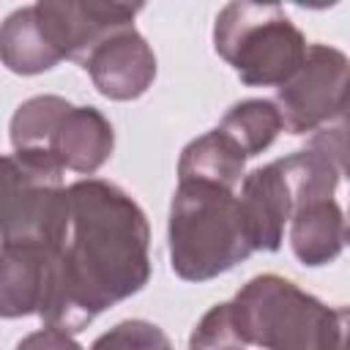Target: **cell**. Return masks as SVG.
<instances>
[{
    "label": "cell",
    "instance_id": "6da1fadb",
    "mask_svg": "<svg viewBox=\"0 0 350 350\" xmlns=\"http://www.w3.org/2000/svg\"><path fill=\"white\" fill-rule=\"evenodd\" d=\"M150 279V227L120 186L85 178L63 189L49 238V282L38 317L79 334Z\"/></svg>",
    "mask_w": 350,
    "mask_h": 350
},
{
    "label": "cell",
    "instance_id": "7a4b0ae2",
    "mask_svg": "<svg viewBox=\"0 0 350 350\" xmlns=\"http://www.w3.org/2000/svg\"><path fill=\"white\" fill-rule=\"evenodd\" d=\"M14 159L25 167L60 178L98 172L115 148L112 123L96 107H77L60 96H33L11 118Z\"/></svg>",
    "mask_w": 350,
    "mask_h": 350
},
{
    "label": "cell",
    "instance_id": "3957f363",
    "mask_svg": "<svg viewBox=\"0 0 350 350\" xmlns=\"http://www.w3.org/2000/svg\"><path fill=\"white\" fill-rule=\"evenodd\" d=\"M241 342L262 350H345L347 309L325 306L295 282L260 273L230 301Z\"/></svg>",
    "mask_w": 350,
    "mask_h": 350
},
{
    "label": "cell",
    "instance_id": "277c9868",
    "mask_svg": "<svg viewBox=\"0 0 350 350\" xmlns=\"http://www.w3.org/2000/svg\"><path fill=\"white\" fill-rule=\"evenodd\" d=\"M170 265L183 282H208L243 262L254 249L232 189L178 180L170 205Z\"/></svg>",
    "mask_w": 350,
    "mask_h": 350
},
{
    "label": "cell",
    "instance_id": "5b68a950",
    "mask_svg": "<svg viewBox=\"0 0 350 350\" xmlns=\"http://www.w3.org/2000/svg\"><path fill=\"white\" fill-rule=\"evenodd\" d=\"M213 49L246 85L287 82L306 55V38L273 3H227L213 25Z\"/></svg>",
    "mask_w": 350,
    "mask_h": 350
},
{
    "label": "cell",
    "instance_id": "8992f818",
    "mask_svg": "<svg viewBox=\"0 0 350 350\" xmlns=\"http://www.w3.org/2000/svg\"><path fill=\"white\" fill-rule=\"evenodd\" d=\"M282 131L314 134L347 109V55L328 44H306L295 74L276 88Z\"/></svg>",
    "mask_w": 350,
    "mask_h": 350
},
{
    "label": "cell",
    "instance_id": "52a82bcc",
    "mask_svg": "<svg viewBox=\"0 0 350 350\" xmlns=\"http://www.w3.org/2000/svg\"><path fill=\"white\" fill-rule=\"evenodd\" d=\"M63 180L0 153V241L49 243L60 208Z\"/></svg>",
    "mask_w": 350,
    "mask_h": 350
},
{
    "label": "cell",
    "instance_id": "ba28073f",
    "mask_svg": "<svg viewBox=\"0 0 350 350\" xmlns=\"http://www.w3.org/2000/svg\"><path fill=\"white\" fill-rule=\"evenodd\" d=\"M36 11L60 52L63 60L82 63L88 52L101 44L107 36L134 27V16L142 11V5L129 3H96V0H46L36 3Z\"/></svg>",
    "mask_w": 350,
    "mask_h": 350
},
{
    "label": "cell",
    "instance_id": "9c48e42d",
    "mask_svg": "<svg viewBox=\"0 0 350 350\" xmlns=\"http://www.w3.org/2000/svg\"><path fill=\"white\" fill-rule=\"evenodd\" d=\"M79 66L93 79V88L112 101L139 98L156 79V55L134 27L107 36Z\"/></svg>",
    "mask_w": 350,
    "mask_h": 350
},
{
    "label": "cell",
    "instance_id": "30bf717a",
    "mask_svg": "<svg viewBox=\"0 0 350 350\" xmlns=\"http://www.w3.org/2000/svg\"><path fill=\"white\" fill-rule=\"evenodd\" d=\"M238 211L254 252H276L293 216V194L279 159L252 170L241 180Z\"/></svg>",
    "mask_w": 350,
    "mask_h": 350
},
{
    "label": "cell",
    "instance_id": "8fae6325",
    "mask_svg": "<svg viewBox=\"0 0 350 350\" xmlns=\"http://www.w3.org/2000/svg\"><path fill=\"white\" fill-rule=\"evenodd\" d=\"M49 282V243L0 241V317L38 314Z\"/></svg>",
    "mask_w": 350,
    "mask_h": 350
},
{
    "label": "cell",
    "instance_id": "7c38bea8",
    "mask_svg": "<svg viewBox=\"0 0 350 350\" xmlns=\"http://www.w3.org/2000/svg\"><path fill=\"white\" fill-rule=\"evenodd\" d=\"M347 241L345 213L336 200H317L301 205L290 216V246L298 262L317 268L334 262Z\"/></svg>",
    "mask_w": 350,
    "mask_h": 350
},
{
    "label": "cell",
    "instance_id": "4fadbf2b",
    "mask_svg": "<svg viewBox=\"0 0 350 350\" xmlns=\"http://www.w3.org/2000/svg\"><path fill=\"white\" fill-rule=\"evenodd\" d=\"M60 52L55 49L36 5L16 8L0 25V63L22 77L44 74L60 63Z\"/></svg>",
    "mask_w": 350,
    "mask_h": 350
},
{
    "label": "cell",
    "instance_id": "5bb4252c",
    "mask_svg": "<svg viewBox=\"0 0 350 350\" xmlns=\"http://www.w3.org/2000/svg\"><path fill=\"white\" fill-rule=\"evenodd\" d=\"M246 167V156L241 148L219 129L191 139L178 161V180L211 183L221 189H235Z\"/></svg>",
    "mask_w": 350,
    "mask_h": 350
},
{
    "label": "cell",
    "instance_id": "9a60e30c",
    "mask_svg": "<svg viewBox=\"0 0 350 350\" xmlns=\"http://www.w3.org/2000/svg\"><path fill=\"white\" fill-rule=\"evenodd\" d=\"M216 129L224 131L241 148V153L246 159H252L273 145V139L282 131V118H279V109L273 101L246 98V101L232 104Z\"/></svg>",
    "mask_w": 350,
    "mask_h": 350
},
{
    "label": "cell",
    "instance_id": "2e32d148",
    "mask_svg": "<svg viewBox=\"0 0 350 350\" xmlns=\"http://www.w3.org/2000/svg\"><path fill=\"white\" fill-rule=\"evenodd\" d=\"M189 350H246V345L241 342L230 301L216 304L202 314V320L194 325L189 336Z\"/></svg>",
    "mask_w": 350,
    "mask_h": 350
},
{
    "label": "cell",
    "instance_id": "e0dca14e",
    "mask_svg": "<svg viewBox=\"0 0 350 350\" xmlns=\"http://www.w3.org/2000/svg\"><path fill=\"white\" fill-rule=\"evenodd\" d=\"M90 350H172V342L150 320H120L104 331Z\"/></svg>",
    "mask_w": 350,
    "mask_h": 350
},
{
    "label": "cell",
    "instance_id": "ac0fdd59",
    "mask_svg": "<svg viewBox=\"0 0 350 350\" xmlns=\"http://www.w3.org/2000/svg\"><path fill=\"white\" fill-rule=\"evenodd\" d=\"M16 350H82V347L71 334H66L60 328H52V325H44L41 331L27 334L16 345Z\"/></svg>",
    "mask_w": 350,
    "mask_h": 350
}]
</instances>
